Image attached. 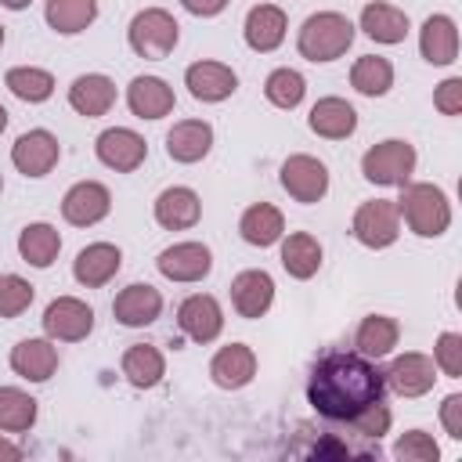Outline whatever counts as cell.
Masks as SVG:
<instances>
[{"instance_id": "cell-48", "label": "cell", "mask_w": 462, "mask_h": 462, "mask_svg": "<svg viewBox=\"0 0 462 462\" xmlns=\"http://www.w3.org/2000/svg\"><path fill=\"white\" fill-rule=\"evenodd\" d=\"M4 130H7V108L0 105V134H4Z\"/></svg>"}, {"instance_id": "cell-18", "label": "cell", "mask_w": 462, "mask_h": 462, "mask_svg": "<svg viewBox=\"0 0 462 462\" xmlns=\"http://www.w3.org/2000/svg\"><path fill=\"white\" fill-rule=\"evenodd\" d=\"M274 303V278L260 267H249V271H238L231 278V307L238 318H263Z\"/></svg>"}, {"instance_id": "cell-37", "label": "cell", "mask_w": 462, "mask_h": 462, "mask_svg": "<svg viewBox=\"0 0 462 462\" xmlns=\"http://www.w3.org/2000/svg\"><path fill=\"white\" fill-rule=\"evenodd\" d=\"M36 397L22 386H0V433H25L36 426Z\"/></svg>"}, {"instance_id": "cell-16", "label": "cell", "mask_w": 462, "mask_h": 462, "mask_svg": "<svg viewBox=\"0 0 462 462\" xmlns=\"http://www.w3.org/2000/svg\"><path fill=\"white\" fill-rule=\"evenodd\" d=\"M152 217H155V224L166 227V231H188V227H195L199 217H202V199H199V191L188 188V184L162 188V191L155 195V202H152Z\"/></svg>"}, {"instance_id": "cell-26", "label": "cell", "mask_w": 462, "mask_h": 462, "mask_svg": "<svg viewBox=\"0 0 462 462\" xmlns=\"http://www.w3.org/2000/svg\"><path fill=\"white\" fill-rule=\"evenodd\" d=\"M357 29H361L368 40L393 47V43H404V36H408L411 22H408V14H404L401 7L383 4V0H372V4H365V7H361Z\"/></svg>"}, {"instance_id": "cell-1", "label": "cell", "mask_w": 462, "mask_h": 462, "mask_svg": "<svg viewBox=\"0 0 462 462\" xmlns=\"http://www.w3.org/2000/svg\"><path fill=\"white\" fill-rule=\"evenodd\" d=\"M383 393V368L357 350H325L307 375V404L325 422H350Z\"/></svg>"}, {"instance_id": "cell-6", "label": "cell", "mask_w": 462, "mask_h": 462, "mask_svg": "<svg viewBox=\"0 0 462 462\" xmlns=\"http://www.w3.org/2000/svg\"><path fill=\"white\" fill-rule=\"evenodd\" d=\"M350 235L365 245V249H390L401 238V213L393 199H372L361 202L354 209L350 220Z\"/></svg>"}, {"instance_id": "cell-3", "label": "cell", "mask_w": 462, "mask_h": 462, "mask_svg": "<svg viewBox=\"0 0 462 462\" xmlns=\"http://www.w3.org/2000/svg\"><path fill=\"white\" fill-rule=\"evenodd\" d=\"M350 43H354V22L343 11H314L303 18L296 32V51L314 65L343 58Z\"/></svg>"}, {"instance_id": "cell-20", "label": "cell", "mask_w": 462, "mask_h": 462, "mask_svg": "<svg viewBox=\"0 0 462 462\" xmlns=\"http://www.w3.org/2000/svg\"><path fill=\"white\" fill-rule=\"evenodd\" d=\"M11 372L29 383H47L58 372V346L47 336H29L11 346Z\"/></svg>"}, {"instance_id": "cell-9", "label": "cell", "mask_w": 462, "mask_h": 462, "mask_svg": "<svg viewBox=\"0 0 462 462\" xmlns=\"http://www.w3.org/2000/svg\"><path fill=\"white\" fill-rule=\"evenodd\" d=\"M383 383L386 390H393L397 397H422L433 390L437 383V365L430 354L422 350H408V354H397L386 368H383Z\"/></svg>"}, {"instance_id": "cell-11", "label": "cell", "mask_w": 462, "mask_h": 462, "mask_svg": "<svg viewBox=\"0 0 462 462\" xmlns=\"http://www.w3.org/2000/svg\"><path fill=\"white\" fill-rule=\"evenodd\" d=\"M94 155H97L101 166H108V170H116V173H134V170L148 159V144H144V137H141L137 130H130V126H108V130L97 134Z\"/></svg>"}, {"instance_id": "cell-34", "label": "cell", "mask_w": 462, "mask_h": 462, "mask_svg": "<svg viewBox=\"0 0 462 462\" xmlns=\"http://www.w3.org/2000/svg\"><path fill=\"white\" fill-rule=\"evenodd\" d=\"M43 18H47V25L58 36H76V32H83V29L94 25L97 0H47Z\"/></svg>"}, {"instance_id": "cell-31", "label": "cell", "mask_w": 462, "mask_h": 462, "mask_svg": "<svg viewBox=\"0 0 462 462\" xmlns=\"http://www.w3.org/2000/svg\"><path fill=\"white\" fill-rule=\"evenodd\" d=\"M58 253H61V235H58L54 224L32 220V224H25V227L18 231V256H22L29 267L47 271V267L58 260Z\"/></svg>"}, {"instance_id": "cell-46", "label": "cell", "mask_w": 462, "mask_h": 462, "mask_svg": "<svg viewBox=\"0 0 462 462\" xmlns=\"http://www.w3.org/2000/svg\"><path fill=\"white\" fill-rule=\"evenodd\" d=\"M18 458H22V444H14L0 433V462H18Z\"/></svg>"}, {"instance_id": "cell-21", "label": "cell", "mask_w": 462, "mask_h": 462, "mask_svg": "<svg viewBox=\"0 0 462 462\" xmlns=\"http://www.w3.org/2000/svg\"><path fill=\"white\" fill-rule=\"evenodd\" d=\"M119 267H123L119 245H112V242H90V245H83L76 253L72 278L79 285H87V289H101V285H108L119 274Z\"/></svg>"}, {"instance_id": "cell-12", "label": "cell", "mask_w": 462, "mask_h": 462, "mask_svg": "<svg viewBox=\"0 0 462 462\" xmlns=\"http://www.w3.org/2000/svg\"><path fill=\"white\" fill-rule=\"evenodd\" d=\"M112 213V191L101 180H76L61 195V217L72 227H94Z\"/></svg>"}, {"instance_id": "cell-19", "label": "cell", "mask_w": 462, "mask_h": 462, "mask_svg": "<svg viewBox=\"0 0 462 462\" xmlns=\"http://www.w3.org/2000/svg\"><path fill=\"white\" fill-rule=\"evenodd\" d=\"M112 314L126 328H144L162 314V292L155 285H148V282H130L126 289L116 292Z\"/></svg>"}, {"instance_id": "cell-43", "label": "cell", "mask_w": 462, "mask_h": 462, "mask_svg": "<svg viewBox=\"0 0 462 462\" xmlns=\"http://www.w3.org/2000/svg\"><path fill=\"white\" fill-rule=\"evenodd\" d=\"M433 108L440 116H458L462 112V79L458 76H448L437 90H433Z\"/></svg>"}, {"instance_id": "cell-10", "label": "cell", "mask_w": 462, "mask_h": 462, "mask_svg": "<svg viewBox=\"0 0 462 462\" xmlns=\"http://www.w3.org/2000/svg\"><path fill=\"white\" fill-rule=\"evenodd\" d=\"M61 159V144L51 130L36 126V130H25L18 134V141L11 144V166L22 173V177H47Z\"/></svg>"}, {"instance_id": "cell-42", "label": "cell", "mask_w": 462, "mask_h": 462, "mask_svg": "<svg viewBox=\"0 0 462 462\" xmlns=\"http://www.w3.org/2000/svg\"><path fill=\"white\" fill-rule=\"evenodd\" d=\"M390 422H393V411H390V404H386V401H375V404H368L361 415H354L346 426H350L354 433H361V437H372V440H379V437L390 430Z\"/></svg>"}, {"instance_id": "cell-4", "label": "cell", "mask_w": 462, "mask_h": 462, "mask_svg": "<svg viewBox=\"0 0 462 462\" xmlns=\"http://www.w3.org/2000/svg\"><path fill=\"white\" fill-rule=\"evenodd\" d=\"M180 40V25L177 18L166 11V7H144L130 18L126 25V43L137 58H148V61H162L173 54Z\"/></svg>"}, {"instance_id": "cell-39", "label": "cell", "mask_w": 462, "mask_h": 462, "mask_svg": "<svg viewBox=\"0 0 462 462\" xmlns=\"http://www.w3.org/2000/svg\"><path fill=\"white\" fill-rule=\"evenodd\" d=\"M36 289L22 274H0V318H18L32 307Z\"/></svg>"}, {"instance_id": "cell-13", "label": "cell", "mask_w": 462, "mask_h": 462, "mask_svg": "<svg viewBox=\"0 0 462 462\" xmlns=\"http://www.w3.org/2000/svg\"><path fill=\"white\" fill-rule=\"evenodd\" d=\"M155 267H159L162 278L191 285V282H202L213 271V253H209L206 242H173L155 256Z\"/></svg>"}, {"instance_id": "cell-8", "label": "cell", "mask_w": 462, "mask_h": 462, "mask_svg": "<svg viewBox=\"0 0 462 462\" xmlns=\"http://www.w3.org/2000/svg\"><path fill=\"white\" fill-rule=\"evenodd\" d=\"M43 336L54 343H79L94 332V310L79 296H58L43 310Z\"/></svg>"}, {"instance_id": "cell-7", "label": "cell", "mask_w": 462, "mask_h": 462, "mask_svg": "<svg viewBox=\"0 0 462 462\" xmlns=\"http://www.w3.org/2000/svg\"><path fill=\"white\" fill-rule=\"evenodd\" d=\"M278 180L289 191V199H296L303 206H314V202H321L328 195V166L321 159L307 155V152L289 155L282 162V170H278Z\"/></svg>"}, {"instance_id": "cell-49", "label": "cell", "mask_w": 462, "mask_h": 462, "mask_svg": "<svg viewBox=\"0 0 462 462\" xmlns=\"http://www.w3.org/2000/svg\"><path fill=\"white\" fill-rule=\"evenodd\" d=\"M0 47H4V25H0Z\"/></svg>"}, {"instance_id": "cell-29", "label": "cell", "mask_w": 462, "mask_h": 462, "mask_svg": "<svg viewBox=\"0 0 462 462\" xmlns=\"http://www.w3.org/2000/svg\"><path fill=\"white\" fill-rule=\"evenodd\" d=\"M119 372H123V379H126L134 390H152V386H159L162 375H166V357H162V350L152 346V343H134V346L123 350Z\"/></svg>"}, {"instance_id": "cell-14", "label": "cell", "mask_w": 462, "mask_h": 462, "mask_svg": "<svg viewBox=\"0 0 462 462\" xmlns=\"http://www.w3.org/2000/svg\"><path fill=\"white\" fill-rule=\"evenodd\" d=\"M177 325L191 343H213L224 332V307L209 292H191L177 307Z\"/></svg>"}, {"instance_id": "cell-25", "label": "cell", "mask_w": 462, "mask_h": 462, "mask_svg": "<svg viewBox=\"0 0 462 462\" xmlns=\"http://www.w3.org/2000/svg\"><path fill=\"white\" fill-rule=\"evenodd\" d=\"M253 375H256V354L245 343H227L209 361V379L220 390H242L253 383Z\"/></svg>"}, {"instance_id": "cell-33", "label": "cell", "mask_w": 462, "mask_h": 462, "mask_svg": "<svg viewBox=\"0 0 462 462\" xmlns=\"http://www.w3.org/2000/svg\"><path fill=\"white\" fill-rule=\"evenodd\" d=\"M397 339H401V325H397L390 314H368V318H361V325H357V332H354L357 354H365V357H372V361L390 357L393 346H397Z\"/></svg>"}, {"instance_id": "cell-38", "label": "cell", "mask_w": 462, "mask_h": 462, "mask_svg": "<svg viewBox=\"0 0 462 462\" xmlns=\"http://www.w3.org/2000/svg\"><path fill=\"white\" fill-rule=\"evenodd\" d=\"M303 94H307V79H303V72H296V69H289V65H282V69H274L267 79H263V97L274 105V108H296L300 101H303Z\"/></svg>"}, {"instance_id": "cell-15", "label": "cell", "mask_w": 462, "mask_h": 462, "mask_svg": "<svg viewBox=\"0 0 462 462\" xmlns=\"http://www.w3.org/2000/svg\"><path fill=\"white\" fill-rule=\"evenodd\" d=\"M184 87H188V94L195 101L217 105V101H227L238 90V76H235L231 65L213 61V58H202V61H191L184 69Z\"/></svg>"}, {"instance_id": "cell-2", "label": "cell", "mask_w": 462, "mask_h": 462, "mask_svg": "<svg viewBox=\"0 0 462 462\" xmlns=\"http://www.w3.org/2000/svg\"><path fill=\"white\" fill-rule=\"evenodd\" d=\"M397 213H401V224L419 238H440L451 227V199L444 195V188L430 180L401 184Z\"/></svg>"}, {"instance_id": "cell-22", "label": "cell", "mask_w": 462, "mask_h": 462, "mask_svg": "<svg viewBox=\"0 0 462 462\" xmlns=\"http://www.w3.org/2000/svg\"><path fill=\"white\" fill-rule=\"evenodd\" d=\"M173 105H177V94L162 76H134L126 87V108L137 119H162L173 112Z\"/></svg>"}, {"instance_id": "cell-5", "label": "cell", "mask_w": 462, "mask_h": 462, "mask_svg": "<svg viewBox=\"0 0 462 462\" xmlns=\"http://www.w3.org/2000/svg\"><path fill=\"white\" fill-rule=\"evenodd\" d=\"M415 144L404 141V137H386L379 144H372L365 155H361V173L368 184H379V188H401L411 180L415 173Z\"/></svg>"}, {"instance_id": "cell-27", "label": "cell", "mask_w": 462, "mask_h": 462, "mask_svg": "<svg viewBox=\"0 0 462 462\" xmlns=\"http://www.w3.org/2000/svg\"><path fill=\"white\" fill-rule=\"evenodd\" d=\"M209 148H213V126H209L206 119H180V123H173L170 134H166V155H170L173 162L191 166V162L206 159Z\"/></svg>"}, {"instance_id": "cell-32", "label": "cell", "mask_w": 462, "mask_h": 462, "mask_svg": "<svg viewBox=\"0 0 462 462\" xmlns=\"http://www.w3.org/2000/svg\"><path fill=\"white\" fill-rule=\"evenodd\" d=\"M238 235H242V242H249V245H256V249H267V245L282 242V235H285V217H282V209L271 206V202H253V206L242 213V220H238Z\"/></svg>"}, {"instance_id": "cell-28", "label": "cell", "mask_w": 462, "mask_h": 462, "mask_svg": "<svg viewBox=\"0 0 462 462\" xmlns=\"http://www.w3.org/2000/svg\"><path fill=\"white\" fill-rule=\"evenodd\" d=\"M419 54L430 65H451L458 58V25L451 14H430L419 29Z\"/></svg>"}, {"instance_id": "cell-36", "label": "cell", "mask_w": 462, "mask_h": 462, "mask_svg": "<svg viewBox=\"0 0 462 462\" xmlns=\"http://www.w3.org/2000/svg\"><path fill=\"white\" fill-rule=\"evenodd\" d=\"M350 87L365 97H383L390 94L393 87V65L390 58H379V54H361L354 65H350Z\"/></svg>"}, {"instance_id": "cell-50", "label": "cell", "mask_w": 462, "mask_h": 462, "mask_svg": "<svg viewBox=\"0 0 462 462\" xmlns=\"http://www.w3.org/2000/svg\"><path fill=\"white\" fill-rule=\"evenodd\" d=\"M0 191H4V177H0Z\"/></svg>"}, {"instance_id": "cell-44", "label": "cell", "mask_w": 462, "mask_h": 462, "mask_svg": "<svg viewBox=\"0 0 462 462\" xmlns=\"http://www.w3.org/2000/svg\"><path fill=\"white\" fill-rule=\"evenodd\" d=\"M440 426L451 440H462V393H448L440 401Z\"/></svg>"}, {"instance_id": "cell-41", "label": "cell", "mask_w": 462, "mask_h": 462, "mask_svg": "<svg viewBox=\"0 0 462 462\" xmlns=\"http://www.w3.org/2000/svg\"><path fill=\"white\" fill-rule=\"evenodd\" d=\"M433 365L448 379H462V332H440L433 343Z\"/></svg>"}, {"instance_id": "cell-17", "label": "cell", "mask_w": 462, "mask_h": 462, "mask_svg": "<svg viewBox=\"0 0 462 462\" xmlns=\"http://www.w3.org/2000/svg\"><path fill=\"white\" fill-rule=\"evenodd\" d=\"M285 32H289V18L278 4H256L249 7L245 22H242V36H245V47L256 51V54H271L285 43Z\"/></svg>"}, {"instance_id": "cell-23", "label": "cell", "mask_w": 462, "mask_h": 462, "mask_svg": "<svg viewBox=\"0 0 462 462\" xmlns=\"http://www.w3.org/2000/svg\"><path fill=\"white\" fill-rule=\"evenodd\" d=\"M112 105H116V83L105 72H83L69 83V108L72 112L97 119V116H108Z\"/></svg>"}, {"instance_id": "cell-35", "label": "cell", "mask_w": 462, "mask_h": 462, "mask_svg": "<svg viewBox=\"0 0 462 462\" xmlns=\"http://www.w3.org/2000/svg\"><path fill=\"white\" fill-rule=\"evenodd\" d=\"M4 87L18 97V101H25V105H43L51 94H54V76L47 72V69H40V65H14V69H7L4 72Z\"/></svg>"}, {"instance_id": "cell-45", "label": "cell", "mask_w": 462, "mask_h": 462, "mask_svg": "<svg viewBox=\"0 0 462 462\" xmlns=\"http://www.w3.org/2000/svg\"><path fill=\"white\" fill-rule=\"evenodd\" d=\"M188 14H195V18H217L231 0H177Z\"/></svg>"}, {"instance_id": "cell-30", "label": "cell", "mask_w": 462, "mask_h": 462, "mask_svg": "<svg viewBox=\"0 0 462 462\" xmlns=\"http://www.w3.org/2000/svg\"><path fill=\"white\" fill-rule=\"evenodd\" d=\"M321 256H325V253H321V242H318L310 231L282 235V253H278V260H282V267H285L289 278H296V282L314 278L318 267H321Z\"/></svg>"}, {"instance_id": "cell-24", "label": "cell", "mask_w": 462, "mask_h": 462, "mask_svg": "<svg viewBox=\"0 0 462 462\" xmlns=\"http://www.w3.org/2000/svg\"><path fill=\"white\" fill-rule=\"evenodd\" d=\"M307 126H310L318 137H325V141H346V137L357 130V112H354V105H350L346 97L328 94V97H318V101L310 105Z\"/></svg>"}, {"instance_id": "cell-40", "label": "cell", "mask_w": 462, "mask_h": 462, "mask_svg": "<svg viewBox=\"0 0 462 462\" xmlns=\"http://www.w3.org/2000/svg\"><path fill=\"white\" fill-rule=\"evenodd\" d=\"M393 458H401V462H437L440 444L426 430H404L393 444Z\"/></svg>"}, {"instance_id": "cell-47", "label": "cell", "mask_w": 462, "mask_h": 462, "mask_svg": "<svg viewBox=\"0 0 462 462\" xmlns=\"http://www.w3.org/2000/svg\"><path fill=\"white\" fill-rule=\"evenodd\" d=\"M32 0H0V7H7V11H25Z\"/></svg>"}]
</instances>
